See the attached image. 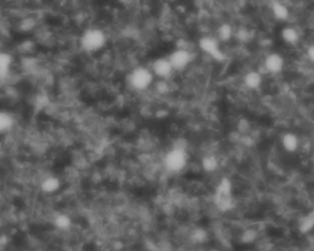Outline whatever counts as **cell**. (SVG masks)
<instances>
[{
    "label": "cell",
    "instance_id": "obj_16",
    "mask_svg": "<svg viewBox=\"0 0 314 251\" xmlns=\"http://www.w3.org/2000/svg\"><path fill=\"white\" fill-rule=\"evenodd\" d=\"M12 125H14V120H12L11 116L5 112H0V133L10 130Z\"/></svg>",
    "mask_w": 314,
    "mask_h": 251
},
{
    "label": "cell",
    "instance_id": "obj_13",
    "mask_svg": "<svg viewBox=\"0 0 314 251\" xmlns=\"http://www.w3.org/2000/svg\"><path fill=\"white\" fill-rule=\"evenodd\" d=\"M233 27L228 24H222L218 28V41L219 42H227L233 37Z\"/></svg>",
    "mask_w": 314,
    "mask_h": 251
},
{
    "label": "cell",
    "instance_id": "obj_5",
    "mask_svg": "<svg viewBox=\"0 0 314 251\" xmlns=\"http://www.w3.org/2000/svg\"><path fill=\"white\" fill-rule=\"evenodd\" d=\"M168 60L171 63L174 71L184 70L193 60V54L187 48H177L171 56H168Z\"/></svg>",
    "mask_w": 314,
    "mask_h": 251
},
{
    "label": "cell",
    "instance_id": "obj_20",
    "mask_svg": "<svg viewBox=\"0 0 314 251\" xmlns=\"http://www.w3.org/2000/svg\"><path fill=\"white\" fill-rule=\"evenodd\" d=\"M312 162H313V165H314V153H313V156H312Z\"/></svg>",
    "mask_w": 314,
    "mask_h": 251
},
{
    "label": "cell",
    "instance_id": "obj_8",
    "mask_svg": "<svg viewBox=\"0 0 314 251\" xmlns=\"http://www.w3.org/2000/svg\"><path fill=\"white\" fill-rule=\"evenodd\" d=\"M150 70L153 71L154 75L158 76L162 79L171 78L172 74L174 73L173 68H172L171 63H169L168 58H158L151 64Z\"/></svg>",
    "mask_w": 314,
    "mask_h": 251
},
{
    "label": "cell",
    "instance_id": "obj_7",
    "mask_svg": "<svg viewBox=\"0 0 314 251\" xmlns=\"http://www.w3.org/2000/svg\"><path fill=\"white\" fill-rule=\"evenodd\" d=\"M263 66L265 69L266 73L269 74H280L283 73V70L285 69V58L281 56L280 53H269L268 56L264 58Z\"/></svg>",
    "mask_w": 314,
    "mask_h": 251
},
{
    "label": "cell",
    "instance_id": "obj_19",
    "mask_svg": "<svg viewBox=\"0 0 314 251\" xmlns=\"http://www.w3.org/2000/svg\"><path fill=\"white\" fill-rule=\"evenodd\" d=\"M307 58H308V60L312 61V63L314 64V44L308 47V49H307Z\"/></svg>",
    "mask_w": 314,
    "mask_h": 251
},
{
    "label": "cell",
    "instance_id": "obj_14",
    "mask_svg": "<svg viewBox=\"0 0 314 251\" xmlns=\"http://www.w3.org/2000/svg\"><path fill=\"white\" fill-rule=\"evenodd\" d=\"M201 167L208 173H213L219 168V160L214 155H208L201 160Z\"/></svg>",
    "mask_w": 314,
    "mask_h": 251
},
{
    "label": "cell",
    "instance_id": "obj_12",
    "mask_svg": "<svg viewBox=\"0 0 314 251\" xmlns=\"http://www.w3.org/2000/svg\"><path fill=\"white\" fill-rule=\"evenodd\" d=\"M273 14L275 19L280 20V21H286L290 17V10L283 2L275 1L273 4Z\"/></svg>",
    "mask_w": 314,
    "mask_h": 251
},
{
    "label": "cell",
    "instance_id": "obj_2",
    "mask_svg": "<svg viewBox=\"0 0 314 251\" xmlns=\"http://www.w3.org/2000/svg\"><path fill=\"white\" fill-rule=\"evenodd\" d=\"M106 43V34L98 28H90L84 32L80 39L81 48L87 53L97 52Z\"/></svg>",
    "mask_w": 314,
    "mask_h": 251
},
{
    "label": "cell",
    "instance_id": "obj_18",
    "mask_svg": "<svg viewBox=\"0 0 314 251\" xmlns=\"http://www.w3.org/2000/svg\"><path fill=\"white\" fill-rule=\"evenodd\" d=\"M206 232L203 229H196L195 232H194V239L196 240V242H204V240L206 239Z\"/></svg>",
    "mask_w": 314,
    "mask_h": 251
},
{
    "label": "cell",
    "instance_id": "obj_17",
    "mask_svg": "<svg viewBox=\"0 0 314 251\" xmlns=\"http://www.w3.org/2000/svg\"><path fill=\"white\" fill-rule=\"evenodd\" d=\"M314 227V212L311 213V215H308L307 217H305L302 220V222H301V232L303 233H307L310 232V230H312V228Z\"/></svg>",
    "mask_w": 314,
    "mask_h": 251
},
{
    "label": "cell",
    "instance_id": "obj_1",
    "mask_svg": "<svg viewBox=\"0 0 314 251\" xmlns=\"http://www.w3.org/2000/svg\"><path fill=\"white\" fill-rule=\"evenodd\" d=\"M187 163H188V156H187L186 148L177 147V146L168 151L163 158L164 168L171 173L182 171L186 168Z\"/></svg>",
    "mask_w": 314,
    "mask_h": 251
},
{
    "label": "cell",
    "instance_id": "obj_4",
    "mask_svg": "<svg viewBox=\"0 0 314 251\" xmlns=\"http://www.w3.org/2000/svg\"><path fill=\"white\" fill-rule=\"evenodd\" d=\"M215 203L220 210L227 211L233 206L232 184L228 179H222L215 194Z\"/></svg>",
    "mask_w": 314,
    "mask_h": 251
},
{
    "label": "cell",
    "instance_id": "obj_6",
    "mask_svg": "<svg viewBox=\"0 0 314 251\" xmlns=\"http://www.w3.org/2000/svg\"><path fill=\"white\" fill-rule=\"evenodd\" d=\"M199 47H200L201 51L213 56L215 60L222 61L226 58L223 52L220 49L219 41L216 38H214V37H204V38H201L199 41Z\"/></svg>",
    "mask_w": 314,
    "mask_h": 251
},
{
    "label": "cell",
    "instance_id": "obj_11",
    "mask_svg": "<svg viewBox=\"0 0 314 251\" xmlns=\"http://www.w3.org/2000/svg\"><path fill=\"white\" fill-rule=\"evenodd\" d=\"M281 38L283 39V42L290 44V46H295V44H297L300 42L301 34L295 27L287 26L281 31Z\"/></svg>",
    "mask_w": 314,
    "mask_h": 251
},
{
    "label": "cell",
    "instance_id": "obj_9",
    "mask_svg": "<svg viewBox=\"0 0 314 251\" xmlns=\"http://www.w3.org/2000/svg\"><path fill=\"white\" fill-rule=\"evenodd\" d=\"M300 139L295 133H286L281 138V145H283V150L290 153L296 152L300 148Z\"/></svg>",
    "mask_w": 314,
    "mask_h": 251
},
{
    "label": "cell",
    "instance_id": "obj_15",
    "mask_svg": "<svg viewBox=\"0 0 314 251\" xmlns=\"http://www.w3.org/2000/svg\"><path fill=\"white\" fill-rule=\"evenodd\" d=\"M61 186V183L57 178L54 176H47L43 181H42V189H43L44 193H54L57 191Z\"/></svg>",
    "mask_w": 314,
    "mask_h": 251
},
{
    "label": "cell",
    "instance_id": "obj_3",
    "mask_svg": "<svg viewBox=\"0 0 314 251\" xmlns=\"http://www.w3.org/2000/svg\"><path fill=\"white\" fill-rule=\"evenodd\" d=\"M154 76L155 75L150 69L139 66V68L134 69L129 75V84L136 91H145L153 84Z\"/></svg>",
    "mask_w": 314,
    "mask_h": 251
},
{
    "label": "cell",
    "instance_id": "obj_10",
    "mask_svg": "<svg viewBox=\"0 0 314 251\" xmlns=\"http://www.w3.org/2000/svg\"><path fill=\"white\" fill-rule=\"evenodd\" d=\"M244 86L248 89H258L263 84V75L256 70H251L244 75Z\"/></svg>",
    "mask_w": 314,
    "mask_h": 251
}]
</instances>
